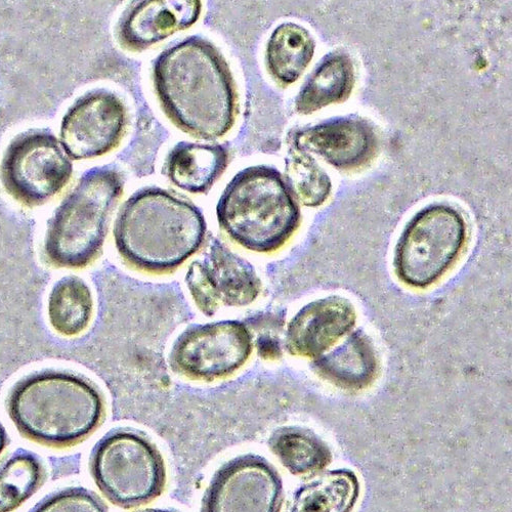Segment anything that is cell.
Instances as JSON below:
<instances>
[{"label": "cell", "instance_id": "1", "mask_svg": "<svg viewBox=\"0 0 512 512\" xmlns=\"http://www.w3.org/2000/svg\"><path fill=\"white\" fill-rule=\"evenodd\" d=\"M160 105L181 131L200 140L226 136L238 113V94L230 67L208 40L192 36L165 50L155 61Z\"/></svg>", "mask_w": 512, "mask_h": 512}, {"label": "cell", "instance_id": "2", "mask_svg": "<svg viewBox=\"0 0 512 512\" xmlns=\"http://www.w3.org/2000/svg\"><path fill=\"white\" fill-rule=\"evenodd\" d=\"M206 234L205 217L195 204L156 187L125 201L113 232L122 261L151 275L174 273L203 247Z\"/></svg>", "mask_w": 512, "mask_h": 512}, {"label": "cell", "instance_id": "3", "mask_svg": "<svg viewBox=\"0 0 512 512\" xmlns=\"http://www.w3.org/2000/svg\"><path fill=\"white\" fill-rule=\"evenodd\" d=\"M7 409L23 437L63 449L81 443L97 431L106 404L102 392L89 378L64 370H44L15 384Z\"/></svg>", "mask_w": 512, "mask_h": 512}, {"label": "cell", "instance_id": "4", "mask_svg": "<svg viewBox=\"0 0 512 512\" xmlns=\"http://www.w3.org/2000/svg\"><path fill=\"white\" fill-rule=\"evenodd\" d=\"M221 229L236 244L258 253L282 248L300 227L302 213L287 181L265 165L242 170L217 205Z\"/></svg>", "mask_w": 512, "mask_h": 512}, {"label": "cell", "instance_id": "5", "mask_svg": "<svg viewBox=\"0 0 512 512\" xmlns=\"http://www.w3.org/2000/svg\"><path fill=\"white\" fill-rule=\"evenodd\" d=\"M123 188L114 168L96 167L83 175L49 224L42 248L49 266L81 270L98 260Z\"/></svg>", "mask_w": 512, "mask_h": 512}, {"label": "cell", "instance_id": "6", "mask_svg": "<svg viewBox=\"0 0 512 512\" xmlns=\"http://www.w3.org/2000/svg\"><path fill=\"white\" fill-rule=\"evenodd\" d=\"M90 469L101 493L124 509L152 502L166 485L161 453L148 437L131 429L104 436L92 452Z\"/></svg>", "mask_w": 512, "mask_h": 512}, {"label": "cell", "instance_id": "7", "mask_svg": "<svg viewBox=\"0 0 512 512\" xmlns=\"http://www.w3.org/2000/svg\"><path fill=\"white\" fill-rule=\"evenodd\" d=\"M466 239V223L458 210L443 204L422 209L397 244V276L414 288L433 285L457 262Z\"/></svg>", "mask_w": 512, "mask_h": 512}, {"label": "cell", "instance_id": "8", "mask_svg": "<svg viewBox=\"0 0 512 512\" xmlns=\"http://www.w3.org/2000/svg\"><path fill=\"white\" fill-rule=\"evenodd\" d=\"M253 350L252 334L243 321L193 324L174 341L168 364L186 379L209 383L234 375Z\"/></svg>", "mask_w": 512, "mask_h": 512}, {"label": "cell", "instance_id": "9", "mask_svg": "<svg viewBox=\"0 0 512 512\" xmlns=\"http://www.w3.org/2000/svg\"><path fill=\"white\" fill-rule=\"evenodd\" d=\"M72 172L71 158L62 143L45 131H30L16 138L0 165V179L7 192L29 207L60 193Z\"/></svg>", "mask_w": 512, "mask_h": 512}, {"label": "cell", "instance_id": "10", "mask_svg": "<svg viewBox=\"0 0 512 512\" xmlns=\"http://www.w3.org/2000/svg\"><path fill=\"white\" fill-rule=\"evenodd\" d=\"M185 282L197 309L208 318L223 307L250 306L263 290L253 265L217 238H212L204 258L189 266Z\"/></svg>", "mask_w": 512, "mask_h": 512}, {"label": "cell", "instance_id": "11", "mask_svg": "<svg viewBox=\"0 0 512 512\" xmlns=\"http://www.w3.org/2000/svg\"><path fill=\"white\" fill-rule=\"evenodd\" d=\"M283 483L264 457L245 454L223 464L202 499L201 512H281Z\"/></svg>", "mask_w": 512, "mask_h": 512}, {"label": "cell", "instance_id": "12", "mask_svg": "<svg viewBox=\"0 0 512 512\" xmlns=\"http://www.w3.org/2000/svg\"><path fill=\"white\" fill-rule=\"evenodd\" d=\"M127 126V111L113 93L96 91L80 98L66 113L61 140L70 158L92 159L115 149Z\"/></svg>", "mask_w": 512, "mask_h": 512}, {"label": "cell", "instance_id": "13", "mask_svg": "<svg viewBox=\"0 0 512 512\" xmlns=\"http://www.w3.org/2000/svg\"><path fill=\"white\" fill-rule=\"evenodd\" d=\"M290 148L319 157L335 168L352 170L374 157L377 138L365 120L338 118L296 131L290 137Z\"/></svg>", "mask_w": 512, "mask_h": 512}, {"label": "cell", "instance_id": "14", "mask_svg": "<svg viewBox=\"0 0 512 512\" xmlns=\"http://www.w3.org/2000/svg\"><path fill=\"white\" fill-rule=\"evenodd\" d=\"M354 305L343 296L332 295L314 301L289 321L284 347L289 355L316 360L355 326Z\"/></svg>", "mask_w": 512, "mask_h": 512}, {"label": "cell", "instance_id": "15", "mask_svg": "<svg viewBox=\"0 0 512 512\" xmlns=\"http://www.w3.org/2000/svg\"><path fill=\"white\" fill-rule=\"evenodd\" d=\"M199 0H146L128 9L117 29L120 45L143 52L158 42L193 26L200 18Z\"/></svg>", "mask_w": 512, "mask_h": 512}, {"label": "cell", "instance_id": "16", "mask_svg": "<svg viewBox=\"0 0 512 512\" xmlns=\"http://www.w3.org/2000/svg\"><path fill=\"white\" fill-rule=\"evenodd\" d=\"M314 369L337 388L361 391L376 377V351L368 336L356 331L333 351L314 360Z\"/></svg>", "mask_w": 512, "mask_h": 512}, {"label": "cell", "instance_id": "17", "mask_svg": "<svg viewBox=\"0 0 512 512\" xmlns=\"http://www.w3.org/2000/svg\"><path fill=\"white\" fill-rule=\"evenodd\" d=\"M229 164V152L221 145L183 142L169 153L165 174L178 188L192 194L207 193Z\"/></svg>", "mask_w": 512, "mask_h": 512}, {"label": "cell", "instance_id": "18", "mask_svg": "<svg viewBox=\"0 0 512 512\" xmlns=\"http://www.w3.org/2000/svg\"><path fill=\"white\" fill-rule=\"evenodd\" d=\"M355 85V67L345 54L327 56L304 84L295 100L297 113L309 115L327 106L343 103Z\"/></svg>", "mask_w": 512, "mask_h": 512}, {"label": "cell", "instance_id": "19", "mask_svg": "<svg viewBox=\"0 0 512 512\" xmlns=\"http://www.w3.org/2000/svg\"><path fill=\"white\" fill-rule=\"evenodd\" d=\"M312 34L303 26L283 23L272 33L266 51L271 76L283 87L301 78L315 55Z\"/></svg>", "mask_w": 512, "mask_h": 512}, {"label": "cell", "instance_id": "20", "mask_svg": "<svg viewBox=\"0 0 512 512\" xmlns=\"http://www.w3.org/2000/svg\"><path fill=\"white\" fill-rule=\"evenodd\" d=\"M95 312L90 286L76 276L59 280L49 294L47 314L51 327L67 338L87 330Z\"/></svg>", "mask_w": 512, "mask_h": 512}, {"label": "cell", "instance_id": "21", "mask_svg": "<svg viewBox=\"0 0 512 512\" xmlns=\"http://www.w3.org/2000/svg\"><path fill=\"white\" fill-rule=\"evenodd\" d=\"M360 491L359 479L350 469L330 471L298 489L288 512H352Z\"/></svg>", "mask_w": 512, "mask_h": 512}, {"label": "cell", "instance_id": "22", "mask_svg": "<svg viewBox=\"0 0 512 512\" xmlns=\"http://www.w3.org/2000/svg\"><path fill=\"white\" fill-rule=\"evenodd\" d=\"M268 445L280 463L294 476L319 473L332 459L329 446L314 432L300 426H283L275 430Z\"/></svg>", "mask_w": 512, "mask_h": 512}, {"label": "cell", "instance_id": "23", "mask_svg": "<svg viewBox=\"0 0 512 512\" xmlns=\"http://www.w3.org/2000/svg\"><path fill=\"white\" fill-rule=\"evenodd\" d=\"M46 468L32 452L20 449L0 466V512H13L44 485Z\"/></svg>", "mask_w": 512, "mask_h": 512}, {"label": "cell", "instance_id": "24", "mask_svg": "<svg viewBox=\"0 0 512 512\" xmlns=\"http://www.w3.org/2000/svg\"><path fill=\"white\" fill-rule=\"evenodd\" d=\"M285 176L295 198L305 206H321L331 193L328 174L318 160L306 152L289 148Z\"/></svg>", "mask_w": 512, "mask_h": 512}, {"label": "cell", "instance_id": "25", "mask_svg": "<svg viewBox=\"0 0 512 512\" xmlns=\"http://www.w3.org/2000/svg\"><path fill=\"white\" fill-rule=\"evenodd\" d=\"M253 338V349L266 361H276L283 356L281 334L285 326V317L276 312L255 313L243 320Z\"/></svg>", "mask_w": 512, "mask_h": 512}, {"label": "cell", "instance_id": "26", "mask_svg": "<svg viewBox=\"0 0 512 512\" xmlns=\"http://www.w3.org/2000/svg\"><path fill=\"white\" fill-rule=\"evenodd\" d=\"M104 500L95 492L81 488L59 491L39 502L30 512H108Z\"/></svg>", "mask_w": 512, "mask_h": 512}, {"label": "cell", "instance_id": "27", "mask_svg": "<svg viewBox=\"0 0 512 512\" xmlns=\"http://www.w3.org/2000/svg\"><path fill=\"white\" fill-rule=\"evenodd\" d=\"M9 444V436L5 429V426L0 423V455L6 450Z\"/></svg>", "mask_w": 512, "mask_h": 512}, {"label": "cell", "instance_id": "28", "mask_svg": "<svg viewBox=\"0 0 512 512\" xmlns=\"http://www.w3.org/2000/svg\"><path fill=\"white\" fill-rule=\"evenodd\" d=\"M134 512H175V511L166 510V509L148 508V509L138 510V511H134Z\"/></svg>", "mask_w": 512, "mask_h": 512}]
</instances>
